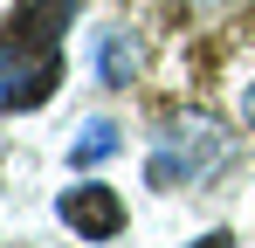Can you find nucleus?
Wrapping results in <instances>:
<instances>
[{
  "label": "nucleus",
  "instance_id": "8",
  "mask_svg": "<svg viewBox=\"0 0 255 248\" xmlns=\"http://www.w3.org/2000/svg\"><path fill=\"white\" fill-rule=\"evenodd\" d=\"M242 111H249V124H255V83H249V97H242Z\"/></svg>",
  "mask_w": 255,
  "mask_h": 248
},
{
  "label": "nucleus",
  "instance_id": "7",
  "mask_svg": "<svg viewBox=\"0 0 255 248\" xmlns=\"http://www.w3.org/2000/svg\"><path fill=\"white\" fill-rule=\"evenodd\" d=\"M193 248H235V242H228V235H200Z\"/></svg>",
  "mask_w": 255,
  "mask_h": 248
},
{
  "label": "nucleus",
  "instance_id": "3",
  "mask_svg": "<svg viewBox=\"0 0 255 248\" xmlns=\"http://www.w3.org/2000/svg\"><path fill=\"white\" fill-rule=\"evenodd\" d=\"M55 214H62L83 242H118V235H125V193H118V186H97V179H90V186H69V193L55 200Z\"/></svg>",
  "mask_w": 255,
  "mask_h": 248
},
{
  "label": "nucleus",
  "instance_id": "6",
  "mask_svg": "<svg viewBox=\"0 0 255 248\" xmlns=\"http://www.w3.org/2000/svg\"><path fill=\"white\" fill-rule=\"evenodd\" d=\"M111 152H118V124L111 118H90L83 131H76V145H69L76 165H97V159H111Z\"/></svg>",
  "mask_w": 255,
  "mask_h": 248
},
{
  "label": "nucleus",
  "instance_id": "1",
  "mask_svg": "<svg viewBox=\"0 0 255 248\" xmlns=\"http://www.w3.org/2000/svg\"><path fill=\"white\" fill-rule=\"evenodd\" d=\"M228 145H235V138L214 118H186V124L166 131V145H159V159H152V179H159V186H166V179H200L207 165L228 159Z\"/></svg>",
  "mask_w": 255,
  "mask_h": 248
},
{
  "label": "nucleus",
  "instance_id": "4",
  "mask_svg": "<svg viewBox=\"0 0 255 248\" xmlns=\"http://www.w3.org/2000/svg\"><path fill=\"white\" fill-rule=\"evenodd\" d=\"M62 21H76V0H21L14 7V35L21 41H55Z\"/></svg>",
  "mask_w": 255,
  "mask_h": 248
},
{
  "label": "nucleus",
  "instance_id": "5",
  "mask_svg": "<svg viewBox=\"0 0 255 248\" xmlns=\"http://www.w3.org/2000/svg\"><path fill=\"white\" fill-rule=\"evenodd\" d=\"M97 76L111 83V90H125V83L138 76V48H131L125 28H104V35H97Z\"/></svg>",
  "mask_w": 255,
  "mask_h": 248
},
{
  "label": "nucleus",
  "instance_id": "2",
  "mask_svg": "<svg viewBox=\"0 0 255 248\" xmlns=\"http://www.w3.org/2000/svg\"><path fill=\"white\" fill-rule=\"evenodd\" d=\"M55 76H62V62L48 48H35V41H21V35L0 41V111H35L48 90H55Z\"/></svg>",
  "mask_w": 255,
  "mask_h": 248
}]
</instances>
